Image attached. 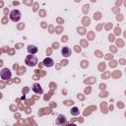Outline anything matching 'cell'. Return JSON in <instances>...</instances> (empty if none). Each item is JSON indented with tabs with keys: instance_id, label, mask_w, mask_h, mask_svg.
Returning <instances> with one entry per match:
<instances>
[{
	"instance_id": "obj_7",
	"label": "cell",
	"mask_w": 126,
	"mask_h": 126,
	"mask_svg": "<svg viewBox=\"0 0 126 126\" xmlns=\"http://www.w3.org/2000/svg\"><path fill=\"white\" fill-rule=\"evenodd\" d=\"M27 49H28V52H29L30 54H35V53L37 52V50H38L35 45H32V44L28 45Z\"/></svg>"
},
{
	"instance_id": "obj_9",
	"label": "cell",
	"mask_w": 126,
	"mask_h": 126,
	"mask_svg": "<svg viewBox=\"0 0 126 126\" xmlns=\"http://www.w3.org/2000/svg\"><path fill=\"white\" fill-rule=\"evenodd\" d=\"M79 113H80V110H79L78 107H73V108H71V114H72V115L76 116V115H79Z\"/></svg>"
},
{
	"instance_id": "obj_6",
	"label": "cell",
	"mask_w": 126,
	"mask_h": 126,
	"mask_svg": "<svg viewBox=\"0 0 126 126\" xmlns=\"http://www.w3.org/2000/svg\"><path fill=\"white\" fill-rule=\"evenodd\" d=\"M61 54L64 56V57H68L71 55V49L68 47V46H64L62 47L61 49Z\"/></svg>"
},
{
	"instance_id": "obj_4",
	"label": "cell",
	"mask_w": 126,
	"mask_h": 126,
	"mask_svg": "<svg viewBox=\"0 0 126 126\" xmlns=\"http://www.w3.org/2000/svg\"><path fill=\"white\" fill-rule=\"evenodd\" d=\"M32 90L35 93V94H42L43 93V91H42V88H41V86L38 84V83H34L33 85H32Z\"/></svg>"
},
{
	"instance_id": "obj_5",
	"label": "cell",
	"mask_w": 126,
	"mask_h": 126,
	"mask_svg": "<svg viewBox=\"0 0 126 126\" xmlns=\"http://www.w3.org/2000/svg\"><path fill=\"white\" fill-rule=\"evenodd\" d=\"M42 63H43V65L46 66V67H52V66L54 65V61H53V59L50 58V57H46V58L43 60Z\"/></svg>"
},
{
	"instance_id": "obj_3",
	"label": "cell",
	"mask_w": 126,
	"mask_h": 126,
	"mask_svg": "<svg viewBox=\"0 0 126 126\" xmlns=\"http://www.w3.org/2000/svg\"><path fill=\"white\" fill-rule=\"evenodd\" d=\"M0 76L3 80H9L11 79V76H12V73L10 71L9 68H3L0 72Z\"/></svg>"
},
{
	"instance_id": "obj_1",
	"label": "cell",
	"mask_w": 126,
	"mask_h": 126,
	"mask_svg": "<svg viewBox=\"0 0 126 126\" xmlns=\"http://www.w3.org/2000/svg\"><path fill=\"white\" fill-rule=\"evenodd\" d=\"M25 63H26V65L29 66V67H33V66H35V65L37 64V58H36L35 55L30 54V55H28V56L26 57Z\"/></svg>"
},
{
	"instance_id": "obj_2",
	"label": "cell",
	"mask_w": 126,
	"mask_h": 126,
	"mask_svg": "<svg viewBox=\"0 0 126 126\" xmlns=\"http://www.w3.org/2000/svg\"><path fill=\"white\" fill-rule=\"evenodd\" d=\"M10 20L13 22H19L21 20V12L17 9H14L10 13Z\"/></svg>"
},
{
	"instance_id": "obj_10",
	"label": "cell",
	"mask_w": 126,
	"mask_h": 126,
	"mask_svg": "<svg viewBox=\"0 0 126 126\" xmlns=\"http://www.w3.org/2000/svg\"><path fill=\"white\" fill-rule=\"evenodd\" d=\"M0 65H2V62H1V61H0Z\"/></svg>"
},
{
	"instance_id": "obj_8",
	"label": "cell",
	"mask_w": 126,
	"mask_h": 126,
	"mask_svg": "<svg viewBox=\"0 0 126 126\" xmlns=\"http://www.w3.org/2000/svg\"><path fill=\"white\" fill-rule=\"evenodd\" d=\"M56 123H57V124H63V123H66V117H65L64 115H62V114L58 115V118H57V120H56Z\"/></svg>"
}]
</instances>
